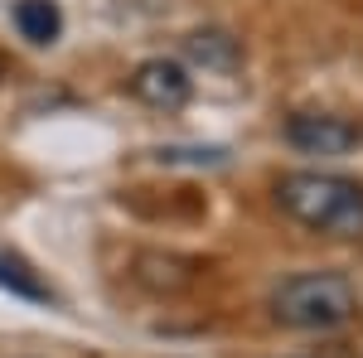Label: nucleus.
<instances>
[{
    "label": "nucleus",
    "instance_id": "nucleus-1",
    "mask_svg": "<svg viewBox=\"0 0 363 358\" xmlns=\"http://www.w3.org/2000/svg\"><path fill=\"white\" fill-rule=\"evenodd\" d=\"M277 203L325 237H363V184L330 169H296L277 179Z\"/></svg>",
    "mask_w": 363,
    "mask_h": 358
},
{
    "label": "nucleus",
    "instance_id": "nucleus-2",
    "mask_svg": "<svg viewBox=\"0 0 363 358\" xmlns=\"http://www.w3.org/2000/svg\"><path fill=\"white\" fill-rule=\"evenodd\" d=\"M272 315L286 330L325 334L359 315V291L344 272H301L272 291Z\"/></svg>",
    "mask_w": 363,
    "mask_h": 358
},
{
    "label": "nucleus",
    "instance_id": "nucleus-3",
    "mask_svg": "<svg viewBox=\"0 0 363 358\" xmlns=\"http://www.w3.org/2000/svg\"><path fill=\"white\" fill-rule=\"evenodd\" d=\"M286 145L301 150V155H320V160L349 155L359 145V126L335 116V111H296L286 121Z\"/></svg>",
    "mask_w": 363,
    "mask_h": 358
},
{
    "label": "nucleus",
    "instance_id": "nucleus-4",
    "mask_svg": "<svg viewBox=\"0 0 363 358\" xmlns=\"http://www.w3.org/2000/svg\"><path fill=\"white\" fill-rule=\"evenodd\" d=\"M194 92V78L174 63V58H145L131 73V97L155 111H179Z\"/></svg>",
    "mask_w": 363,
    "mask_h": 358
},
{
    "label": "nucleus",
    "instance_id": "nucleus-5",
    "mask_svg": "<svg viewBox=\"0 0 363 358\" xmlns=\"http://www.w3.org/2000/svg\"><path fill=\"white\" fill-rule=\"evenodd\" d=\"M184 54L194 58V63H203V68H213V73H233L242 63V44L228 29H194L184 39Z\"/></svg>",
    "mask_w": 363,
    "mask_h": 358
},
{
    "label": "nucleus",
    "instance_id": "nucleus-6",
    "mask_svg": "<svg viewBox=\"0 0 363 358\" xmlns=\"http://www.w3.org/2000/svg\"><path fill=\"white\" fill-rule=\"evenodd\" d=\"M15 29L25 34L29 44H54L58 29H63V10L58 0H15Z\"/></svg>",
    "mask_w": 363,
    "mask_h": 358
},
{
    "label": "nucleus",
    "instance_id": "nucleus-7",
    "mask_svg": "<svg viewBox=\"0 0 363 358\" xmlns=\"http://www.w3.org/2000/svg\"><path fill=\"white\" fill-rule=\"evenodd\" d=\"M0 286H5L10 296H20V301H39V305L49 301V286L29 272V262L15 257V252H0Z\"/></svg>",
    "mask_w": 363,
    "mask_h": 358
},
{
    "label": "nucleus",
    "instance_id": "nucleus-8",
    "mask_svg": "<svg viewBox=\"0 0 363 358\" xmlns=\"http://www.w3.org/2000/svg\"><path fill=\"white\" fill-rule=\"evenodd\" d=\"M160 160H194V165H223L228 160V150H160Z\"/></svg>",
    "mask_w": 363,
    "mask_h": 358
}]
</instances>
